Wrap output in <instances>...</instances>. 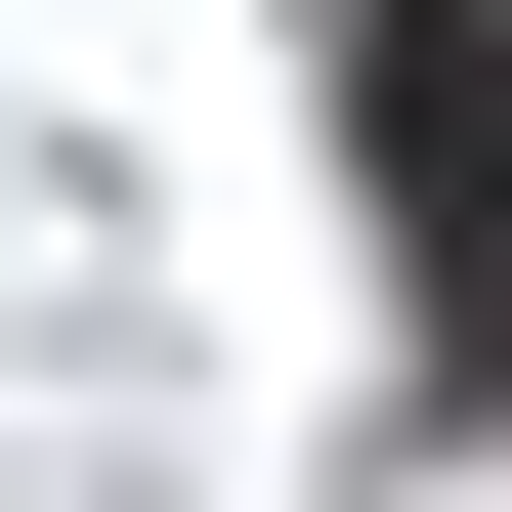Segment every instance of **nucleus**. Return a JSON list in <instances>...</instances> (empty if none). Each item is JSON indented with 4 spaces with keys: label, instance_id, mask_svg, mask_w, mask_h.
<instances>
[{
    "label": "nucleus",
    "instance_id": "f257e3e1",
    "mask_svg": "<svg viewBox=\"0 0 512 512\" xmlns=\"http://www.w3.org/2000/svg\"><path fill=\"white\" fill-rule=\"evenodd\" d=\"M384 256L427 342H512V0H384Z\"/></svg>",
    "mask_w": 512,
    "mask_h": 512
}]
</instances>
